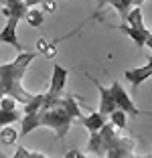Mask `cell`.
<instances>
[{
    "mask_svg": "<svg viewBox=\"0 0 152 158\" xmlns=\"http://www.w3.org/2000/svg\"><path fill=\"white\" fill-rule=\"evenodd\" d=\"M20 120H23V116H20L19 110H14V112H10V110H0V128L10 126V124L20 122Z\"/></svg>",
    "mask_w": 152,
    "mask_h": 158,
    "instance_id": "cell-16",
    "label": "cell"
},
{
    "mask_svg": "<svg viewBox=\"0 0 152 158\" xmlns=\"http://www.w3.org/2000/svg\"><path fill=\"white\" fill-rule=\"evenodd\" d=\"M79 122L83 124V128H85L89 134H97V132H101L103 128H106L108 118L101 116L99 112H95V114H89V116H81Z\"/></svg>",
    "mask_w": 152,
    "mask_h": 158,
    "instance_id": "cell-9",
    "label": "cell"
},
{
    "mask_svg": "<svg viewBox=\"0 0 152 158\" xmlns=\"http://www.w3.org/2000/svg\"><path fill=\"white\" fill-rule=\"evenodd\" d=\"M65 158H89V156H85V154L79 152V150H69V152L65 154Z\"/></svg>",
    "mask_w": 152,
    "mask_h": 158,
    "instance_id": "cell-21",
    "label": "cell"
},
{
    "mask_svg": "<svg viewBox=\"0 0 152 158\" xmlns=\"http://www.w3.org/2000/svg\"><path fill=\"white\" fill-rule=\"evenodd\" d=\"M41 10L43 12H55L57 10V0H43V4H41Z\"/></svg>",
    "mask_w": 152,
    "mask_h": 158,
    "instance_id": "cell-20",
    "label": "cell"
},
{
    "mask_svg": "<svg viewBox=\"0 0 152 158\" xmlns=\"http://www.w3.org/2000/svg\"><path fill=\"white\" fill-rule=\"evenodd\" d=\"M20 140V132H16L12 126H4V128H0V142L6 146H12L16 144Z\"/></svg>",
    "mask_w": 152,
    "mask_h": 158,
    "instance_id": "cell-13",
    "label": "cell"
},
{
    "mask_svg": "<svg viewBox=\"0 0 152 158\" xmlns=\"http://www.w3.org/2000/svg\"><path fill=\"white\" fill-rule=\"evenodd\" d=\"M126 24L134 28H146L144 24V16H142V8H132L126 16Z\"/></svg>",
    "mask_w": 152,
    "mask_h": 158,
    "instance_id": "cell-14",
    "label": "cell"
},
{
    "mask_svg": "<svg viewBox=\"0 0 152 158\" xmlns=\"http://www.w3.org/2000/svg\"><path fill=\"white\" fill-rule=\"evenodd\" d=\"M110 89H112V93H114V99H116V106H118V110H122V112H126L128 116H140V110L136 106H134V102H132V98H130V93L126 91L124 87H122V83L120 81H114V83L110 85Z\"/></svg>",
    "mask_w": 152,
    "mask_h": 158,
    "instance_id": "cell-4",
    "label": "cell"
},
{
    "mask_svg": "<svg viewBox=\"0 0 152 158\" xmlns=\"http://www.w3.org/2000/svg\"><path fill=\"white\" fill-rule=\"evenodd\" d=\"M10 158H47V156L43 152H32V150L24 148V146H19L14 156H10Z\"/></svg>",
    "mask_w": 152,
    "mask_h": 158,
    "instance_id": "cell-18",
    "label": "cell"
},
{
    "mask_svg": "<svg viewBox=\"0 0 152 158\" xmlns=\"http://www.w3.org/2000/svg\"><path fill=\"white\" fill-rule=\"evenodd\" d=\"M37 53L45 55V59H55V55H57V43H51V41H47L45 37H41L37 41Z\"/></svg>",
    "mask_w": 152,
    "mask_h": 158,
    "instance_id": "cell-12",
    "label": "cell"
},
{
    "mask_svg": "<svg viewBox=\"0 0 152 158\" xmlns=\"http://www.w3.org/2000/svg\"><path fill=\"white\" fill-rule=\"evenodd\" d=\"M35 59H37V51H23L10 63L0 65V98L8 95V98H14L19 103H23V106H27L35 98L32 93L24 91L23 83H20Z\"/></svg>",
    "mask_w": 152,
    "mask_h": 158,
    "instance_id": "cell-2",
    "label": "cell"
},
{
    "mask_svg": "<svg viewBox=\"0 0 152 158\" xmlns=\"http://www.w3.org/2000/svg\"><path fill=\"white\" fill-rule=\"evenodd\" d=\"M0 158H10V156H6L4 152H0Z\"/></svg>",
    "mask_w": 152,
    "mask_h": 158,
    "instance_id": "cell-25",
    "label": "cell"
},
{
    "mask_svg": "<svg viewBox=\"0 0 152 158\" xmlns=\"http://www.w3.org/2000/svg\"><path fill=\"white\" fill-rule=\"evenodd\" d=\"M91 81H93V85L97 87V91H99V110H97V112H99L101 116L110 118L112 114L118 110V106H116V99H114V93H112L110 87H103L99 81H95V79H91Z\"/></svg>",
    "mask_w": 152,
    "mask_h": 158,
    "instance_id": "cell-6",
    "label": "cell"
},
{
    "mask_svg": "<svg viewBox=\"0 0 152 158\" xmlns=\"http://www.w3.org/2000/svg\"><path fill=\"white\" fill-rule=\"evenodd\" d=\"M67 75L69 71L61 67L59 63L53 65V75H51V83H49V89H47V95L51 98H61L65 91V85H67Z\"/></svg>",
    "mask_w": 152,
    "mask_h": 158,
    "instance_id": "cell-5",
    "label": "cell"
},
{
    "mask_svg": "<svg viewBox=\"0 0 152 158\" xmlns=\"http://www.w3.org/2000/svg\"><path fill=\"white\" fill-rule=\"evenodd\" d=\"M24 4H27L28 10H31V8H41L43 0H24Z\"/></svg>",
    "mask_w": 152,
    "mask_h": 158,
    "instance_id": "cell-22",
    "label": "cell"
},
{
    "mask_svg": "<svg viewBox=\"0 0 152 158\" xmlns=\"http://www.w3.org/2000/svg\"><path fill=\"white\" fill-rule=\"evenodd\" d=\"M126 116H128L126 112L116 110V112L110 116V124L114 126V128H118V130H124V128H126Z\"/></svg>",
    "mask_w": 152,
    "mask_h": 158,
    "instance_id": "cell-17",
    "label": "cell"
},
{
    "mask_svg": "<svg viewBox=\"0 0 152 158\" xmlns=\"http://www.w3.org/2000/svg\"><path fill=\"white\" fill-rule=\"evenodd\" d=\"M126 79L130 81V85H132V89H138L140 85L144 83V81H148V79L152 77V59H148L146 63H144L142 67H134V69H126L124 71Z\"/></svg>",
    "mask_w": 152,
    "mask_h": 158,
    "instance_id": "cell-7",
    "label": "cell"
},
{
    "mask_svg": "<svg viewBox=\"0 0 152 158\" xmlns=\"http://www.w3.org/2000/svg\"><path fill=\"white\" fill-rule=\"evenodd\" d=\"M20 20L19 19H6V24H4V28L0 31V43H6V45H12L14 49H19V53H23L20 51V43H19V35H16V24H19Z\"/></svg>",
    "mask_w": 152,
    "mask_h": 158,
    "instance_id": "cell-8",
    "label": "cell"
},
{
    "mask_svg": "<svg viewBox=\"0 0 152 158\" xmlns=\"http://www.w3.org/2000/svg\"><path fill=\"white\" fill-rule=\"evenodd\" d=\"M24 20L28 23V27L39 28L43 23H45V12H43L41 8H31V10L27 12V16H24Z\"/></svg>",
    "mask_w": 152,
    "mask_h": 158,
    "instance_id": "cell-15",
    "label": "cell"
},
{
    "mask_svg": "<svg viewBox=\"0 0 152 158\" xmlns=\"http://www.w3.org/2000/svg\"><path fill=\"white\" fill-rule=\"evenodd\" d=\"M81 118L79 103L73 95H61V98H51L45 93V102L41 110L32 116H23L20 120V138L28 136L37 128H51L59 138H63L69 132L73 120Z\"/></svg>",
    "mask_w": 152,
    "mask_h": 158,
    "instance_id": "cell-1",
    "label": "cell"
},
{
    "mask_svg": "<svg viewBox=\"0 0 152 158\" xmlns=\"http://www.w3.org/2000/svg\"><path fill=\"white\" fill-rule=\"evenodd\" d=\"M146 47L152 51V33H150V37H148V43H146Z\"/></svg>",
    "mask_w": 152,
    "mask_h": 158,
    "instance_id": "cell-24",
    "label": "cell"
},
{
    "mask_svg": "<svg viewBox=\"0 0 152 158\" xmlns=\"http://www.w3.org/2000/svg\"><path fill=\"white\" fill-rule=\"evenodd\" d=\"M118 31H120V33H124L126 37H130L138 47H144V45H146V43H148V37H150V33H152V31H148V28H134V27H128L126 23L120 24V27H118Z\"/></svg>",
    "mask_w": 152,
    "mask_h": 158,
    "instance_id": "cell-10",
    "label": "cell"
},
{
    "mask_svg": "<svg viewBox=\"0 0 152 158\" xmlns=\"http://www.w3.org/2000/svg\"><path fill=\"white\" fill-rule=\"evenodd\" d=\"M134 140L122 134V130L106 124V128L97 134H91L87 142V150L97 158H146L136 156L134 152Z\"/></svg>",
    "mask_w": 152,
    "mask_h": 158,
    "instance_id": "cell-3",
    "label": "cell"
},
{
    "mask_svg": "<svg viewBox=\"0 0 152 158\" xmlns=\"http://www.w3.org/2000/svg\"><path fill=\"white\" fill-rule=\"evenodd\" d=\"M0 110H10V112H14V110H19V102L14 98L4 95V98H0Z\"/></svg>",
    "mask_w": 152,
    "mask_h": 158,
    "instance_id": "cell-19",
    "label": "cell"
},
{
    "mask_svg": "<svg viewBox=\"0 0 152 158\" xmlns=\"http://www.w3.org/2000/svg\"><path fill=\"white\" fill-rule=\"evenodd\" d=\"M103 4H110V6H114L118 12H120V16L126 20V16H128V12L134 8V4H132V0H99V8Z\"/></svg>",
    "mask_w": 152,
    "mask_h": 158,
    "instance_id": "cell-11",
    "label": "cell"
},
{
    "mask_svg": "<svg viewBox=\"0 0 152 158\" xmlns=\"http://www.w3.org/2000/svg\"><path fill=\"white\" fill-rule=\"evenodd\" d=\"M20 0H0V4H2V8H10V6L19 4Z\"/></svg>",
    "mask_w": 152,
    "mask_h": 158,
    "instance_id": "cell-23",
    "label": "cell"
}]
</instances>
